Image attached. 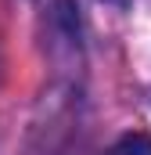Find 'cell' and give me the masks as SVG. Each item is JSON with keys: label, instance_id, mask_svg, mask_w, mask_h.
I'll return each mask as SVG.
<instances>
[{"label": "cell", "instance_id": "cell-1", "mask_svg": "<svg viewBox=\"0 0 151 155\" xmlns=\"http://www.w3.org/2000/svg\"><path fill=\"white\" fill-rule=\"evenodd\" d=\"M108 155H151V137L148 134H126Z\"/></svg>", "mask_w": 151, "mask_h": 155}]
</instances>
